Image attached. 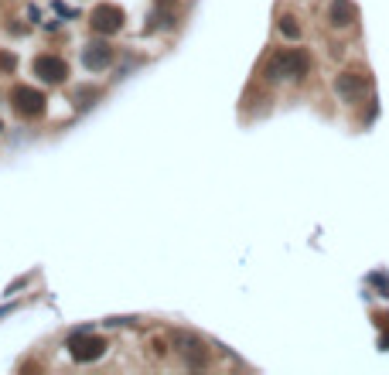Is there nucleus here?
<instances>
[{"instance_id":"2","label":"nucleus","mask_w":389,"mask_h":375,"mask_svg":"<svg viewBox=\"0 0 389 375\" xmlns=\"http://www.w3.org/2000/svg\"><path fill=\"white\" fill-rule=\"evenodd\" d=\"M106 348L103 338H93V334H76L72 338V355H76L79 362H93V358H100Z\"/></svg>"},{"instance_id":"7","label":"nucleus","mask_w":389,"mask_h":375,"mask_svg":"<svg viewBox=\"0 0 389 375\" xmlns=\"http://www.w3.org/2000/svg\"><path fill=\"white\" fill-rule=\"evenodd\" d=\"M355 17H359L355 3H348V0H335V3H332V24H335V27L352 24Z\"/></svg>"},{"instance_id":"5","label":"nucleus","mask_w":389,"mask_h":375,"mask_svg":"<svg viewBox=\"0 0 389 375\" xmlns=\"http://www.w3.org/2000/svg\"><path fill=\"white\" fill-rule=\"evenodd\" d=\"M120 24H123V10L120 7H100L96 14H93V27L96 31H120Z\"/></svg>"},{"instance_id":"4","label":"nucleus","mask_w":389,"mask_h":375,"mask_svg":"<svg viewBox=\"0 0 389 375\" xmlns=\"http://www.w3.org/2000/svg\"><path fill=\"white\" fill-rule=\"evenodd\" d=\"M34 72H38L45 82H65V76H69V65H65L62 58H48V55H41V58L34 62Z\"/></svg>"},{"instance_id":"10","label":"nucleus","mask_w":389,"mask_h":375,"mask_svg":"<svg viewBox=\"0 0 389 375\" xmlns=\"http://www.w3.org/2000/svg\"><path fill=\"white\" fill-rule=\"evenodd\" d=\"M0 130H4V127H0Z\"/></svg>"},{"instance_id":"9","label":"nucleus","mask_w":389,"mask_h":375,"mask_svg":"<svg viewBox=\"0 0 389 375\" xmlns=\"http://www.w3.org/2000/svg\"><path fill=\"white\" fill-rule=\"evenodd\" d=\"M280 31H284L287 38H297L301 31H297V24H290V17H284V24H280Z\"/></svg>"},{"instance_id":"3","label":"nucleus","mask_w":389,"mask_h":375,"mask_svg":"<svg viewBox=\"0 0 389 375\" xmlns=\"http://www.w3.org/2000/svg\"><path fill=\"white\" fill-rule=\"evenodd\" d=\"M14 109L25 113V116H38L45 109V96L34 92V89H14Z\"/></svg>"},{"instance_id":"8","label":"nucleus","mask_w":389,"mask_h":375,"mask_svg":"<svg viewBox=\"0 0 389 375\" xmlns=\"http://www.w3.org/2000/svg\"><path fill=\"white\" fill-rule=\"evenodd\" d=\"M106 62H109V48H103V45H89L86 65H89V69H103Z\"/></svg>"},{"instance_id":"1","label":"nucleus","mask_w":389,"mask_h":375,"mask_svg":"<svg viewBox=\"0 0 389 375\" xmlns=\"http://www.w3.org/2000/svg\"><path fill=\"white\" fill-rule=\"evenodd\" d=\"M273 79H301V76H308V55L301 52H287L280 55V58H273L270 62V69H266Z\"/></svg>"},{"instance_id":"6","label":"nucleus","mask_w":389,"mask_h":375,"mask_svg":"<svg viewBox=\"0 0 389 375\" xmlns=\"http://www.w3.org/2000/svg\"><path fill=\"white\" fill-rule=\"evenodd\" d=\"M369 79L365 76H355V72H348V76H338V92L341 96H348V99H355V96H362Z\"/></svg>"}]
</instances>
